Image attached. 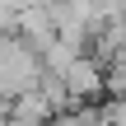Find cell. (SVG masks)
Listing matches in <instances>:
<instances>
[{
    "instance_id": "6da1fadb",
    "label": "cell",
    "mask_w": 126,
    "mask_h": 126,
    "mask_svg": "<svg viewBox=\"0 0 126 126\" xmlns=\"http://www.w3.org/2000/svg\"><path fill=\"white\" fill-rule=\"evenodd\" d=\"M9 122H14V98L0 89V126H9Z\"/></svg>"
}]
</instances>
